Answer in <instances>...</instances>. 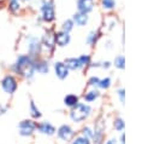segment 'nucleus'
<instances>
[{
	"mask_svg": "<svg viewBox=\"0 0 154 144\" xmlns=\"http://www.w3.org/2000/svg\"><path fill=\"white\" fill-rule=\"evenodd\" d=\"M34 57L29 56V54H20L17 57L14 64L12 65L13 71L24 75L28 79H31L34 76L35 69H34Z\"/></svg>",
	"mask_w": 154,
	"mask_h": 144,
	"instance_id": "f257e3e1",
	"label": "nucleus"
},
{
	"mask_svg": "<svg viewBox=\"0 0 154 144\" xmlns=\"http://www.w3.org/2000/svg\"><path fill=\"white\" fill-rule=\"evenodd\" d=\"M40 11H41V17L45 22L49 23L55 18V12H54V5L51 0H41L40 2Z\"/></svg>",
	"mask_w": 154,
	"mask_h": 144,
	"instance_id": "f03ea898",
	"label": "nucleus"
},
{
	"mask_svg": "<svg viewBox=\"0 0 154 144\" xmlns=\"http://www.w3.org/2000/svg\"><path fill=\"white\" fill-rule=\"evenodd\" d=\"M90 114V106L89 105H85V104H82V103H77L73 109L71 110V119L76 122H79V121H83L85 117H88V115Z\"/></svg>",
	"mask_w": 154,
	"mask_h": 144,
	"instance_id": "7ed1b4c3",
	"label": "nucleus"
},
{
	"mask_svg": "<svg viewBox=\"0 0 154 144\" xmlns=\"http://www.w3.org/2000/svg\"><path fill=\"white\" fill-rule=\"evenodd\" d=\"M41 47H42L41 46V41L36 36H32V35H28L26 36V48H28L29 56L35 57L40 52Z\"/></svg>",
	"mask_w": 154,
	"mask_h": 144,
	"instance_id": "20e7f679",
	"label": "nucleus"
},
{
	"mask_svg": "<svg viewBox=\"0 0 154 144\" xmlns=\"http://www.w3.org/2000/svg\"><path fill=\"white\" fill-rule=\"evenodd\" d=\"M1 87H2V90H4L6 93L12 94V93L17 90V81H16V79H14L13 76L6 75V76L4 77V80L1 81Z\"/></svg>",
	"mask_w": 154,
	"mask_h": 144,
	"instance_id": "39448f33",
	"label": "nucleus"
},
{
	"mask_svg": "<svg viewBox=\"0 0 154 144\" xmlns=\"http://www.w3.org/2000/svg\"><path fill=\"white\" fill-rule=\"evenodd\" d=\"M19 134L20 136H30L36 128V123L31 120H24L19 123Z\"/></svg>",
	"mask_w": 154,
	"mask_h": 144,
	"instance_id": "423d86ee",
	"label": "nucleus"
},
{
	"mask_svg": "<svg viewBox=\"0 0 154 144\" xmlns=\"http://www.w3.org/2000/svg\"><path fill=\"white\" fill-rule=\"evenodd\" d=\"M94 7V0H77V10L82 13H89Z\"/></svg>",
	"mask_w": 154,
	"mask_h": 144,
	"instance_id": "0eeeda50",
	"label": "nucleus"
},
{
	"mask_svg": "<svg viewBox=\"0 0 154 144\" xmlns=\"http://www.w3.org/2000/svg\"><path fill=\"white\" fill-rule=\"evenodd\" d=\"M73 136V131H72V128L70 127V126H67V125H63V126H60L59 127V129H58V137L61 139V140H69L71 137Z\"/></svg>",
	"mask_w": 154,
	"mask_h": 144,
	"instance_id": "6e6552de",
	"label": "nucleus"
},
{
	"mask_svg": "<svg viewBox=\"0 0 154 144\" xmlns=\"http://www.w3.org/2000/svg\"><path fill=\"white\" fill-rule=\"evenodd\" d=\"M54 41H55L57 45L64 47L70 42V35H69V33L61 30V31H59L54 35Z\"/></svg>",
	"mask_w": 154,
	"mask_h": 144,
	"instance_id": "1a4fd4ad",
	"label": "nucleus"
},
{
	"mask_svg": "<svg viewBox=\"0 0 154 144\" xmlns=\"http://www.w3.org/2000/svg\"><path fill=\"white\" fill-rule=\"evenodd\" d=\"M54 70H55V74H57V76L59 77V79H65L66 76H67V74H69V68L66 67V64L65 63H63V62H57L55 64H54Z\"/></svg>",
	"mask_w": 154,
	"mask_h": 144,
	"instance_id": "9d476101",
	"label": "nucleus"
},
{
	"mask_svg": "<svg viewBox=\"0 0 154 144\" xmlns=\"http://www.w3.org/2000/svg\"><path fill=\"white\" fill-rule=\"evenodd\" d=\"M72 21H73V23H76L77 25L83 27V25H85V24L88 23V21H89V16H88V13L77 12V13H75V15H73Z\"/></svg>",
	"mask_w": 154,
	"mask_h": 144,
	"instance_id": "9b49d317",
	"label": "nucleus"
},
{
	"mask_svg": "<svg viewBox=\"0 0 154 144\" xmlns=\"http://www.w3.org/2000/svg\"><path fill=\"white\" fill-rule=\"evenodd\" d=\"M54 45H55L54 36H53L51 33H47V34L43 36L42 41H41V46H45V47L47 48V51H52L53 47H54Z\"/></svg>",
	"mask_w": 154,
	"mask_h": 144,
	"instance_id": "f8f14e48",
	"label": "nucleus"
},
{
	"mask_svg": "<svg viewBox=\"0 0 154 144\" xmlns=\"http://www.w3.org/2000/svg\"><path fill=\"white\" fill-rule=\"evenodd\" d=\"M37 128H38V131L42 133V134H47V136H52L54 132H55V128L49 123V122H47V121H45V122H42V123H40L38 126H36Z\"/></svg>",
	"mask_w": 154,
	"mask_h": 144,
	"instance_id": "ddd939ff",
	"label": "nucleus"
},
{
	"mask_svg": "<svg viewBox=\"0 0 154 144\" xmlns=\"http://www.w3.org/2000/svg\"><path fill=\"white\" fill-rule=\"evenodd\" d=\"M34 69L35 71L45 74L48 71V63L45 61H34Z\"/></svg>",
	"mask_w": 154,
	"mask_h": 144,
	"instance_id": "4468645a",
	"label": "nucleus"
},
{
	"mask_svg": "<svg viewBox=\"0 0 154 144\" xmlns=\"http://www.w3.org/2000/svg\"><path fill=\"white\" fill-rule=\"evenodd\" d=\"M65 64H66V67L69 69H72V70H76V69L82 68V65L79 63V59L78 58H75V57L73 58H67L65 61Z\"/></svg>",
	"mask_w": 154,
	"mask_h": 144,
	"instance_id": "2eb2a0df",
	"label": "nucleus"
},
{
	"mask_svg": "<svg viewBox=\"0 0 154 144\" xmlns=\"http://www.w3.org/2000/svg\"><path fill=\"white\" fill-rule=\"evenodd\" d=\"M8 10L12 13H17L20 10V2H19V0H8Z\"/></svg>",
	"mask_w": 154,
	"mask_h": 144,
	"instance_id": "dca6fc26",
	"label": "nucleus"
},
{
	"mask_svg": "<svg viewBox=\"0 0 154 144\" xmlns=\"http://www.w3.org/2000/svg\"><path fill=\"white\" fill-rule=\"evenodd\" d=\"M64 103L67 105V106H75L77 103H78V98L73 94H69L64 98Z\"/></svg>",
	"mask_w": 154,
	"mask_h": 144,
	"instance_id": "f3484780",
	"label": "nucleus"
},
{
	"mask_svg": "<svg viewBox=\"0 0 154 144\" xmlns=\"http://www.w3.org/2000/svg\"><path fill=\"white\" fill-rule=\"evenodd\" d=\"M73 21L72 19H66L64 23H63V31H66V33H70L71 30H72V28H73Z\"/></svg>",
	"mask_w": 154,
	"mask_h": 144,
	"instance_id": "a211bd4d",
	"label": "nucleus"
},
{
	"mask_svg": "<svg viewBox=\"0 0 154 144\" xmlns=\"http://www.w3.org/2000/svg\"><path fill=\"white\" fill-rule=\"evenodd\" d=\"M97 97H99V92H97V91H90V92H88V93L84 96V99H85L87 102H93V100H95Z\"/></svg>",
	"mask_w": 154,
	"mask_h": 144,
	"instance_id": "6ab92c4d",
	"label": "nucleus"
},
{
	"mask_svg": "<svg viewBox=\"0 0 154 144\" xmlns=\"http://www.w3.org/2000/svg\"><path fill=\"white\" fill-rule=\"evenodd\" d=\"M30 114H31L32 117H40V116H41L40 110L36 108V105H35V103H34L32 100L30 102Z\"/></svg>",
	"mask_w": 154,
	"mask_h": 144,
	"instance_id": "aec40b11",
	"label": "nucleus"
},
{
	"mask_svg": "<svg viewBox=\"0 0 154 144\" xmlns=\"http://www.w3.org/2000/svg\"><path fill=\"white\" fill-rule=\"evenodd\" d=\"M101 5L105 10H111L114 7L116 2H114V0H101Z\"/></svg>",
	"mask_w": 154,
	"mask_h": 144,
	"instance_id": "412c9836",
	"label": "nucleus"
},
{
	"mask_svg": "<svg viewBox=\"0 0 154 144\" xmlns=\"http://www.w3.org/2000/svg\"><path fill=\"white\" fill-rule=\"evenodd\" d=\"M124 63H125V59L123 56H118L116 59H114V65L119 69H124Z\"/></svg>",
	"mask_w": 154,
	"mask_h": 144,
	"instance_id": "4be33fe9",
	"label": "nucleus"
},
{
	"mask_svg": "<svg viewBox=\"0 0 154 144\" xmlns=\"http://www.w3.org/2000/svg\"><path fill=\"white\" fill-rule=\"evenodd\" d=\"M78 59H79V63H81L82 67L89 64V62H90V57L88 54H82L81 57H78Z\"/></svg>",
	"mask_w": 154,
	"mask_h": 144,
	"instance_id": "5701e85b",
	"label": "nucleus"
},
{
	"mask_svg": "<svg viewBox=\"0 0 154 144\" xmlns=\"http://www.w3.org/2000/svg\"><path fill=\"white\" fill-rule=\"evenodd\" d=\"M72 144H90V142H89L88 138H85V137L83 136V137H78V138H76V139L72 142Z\"/></svg>",
	"mask_w": 154,
	"mask_h": 144,
	"instance_id": "b1692460",
	"label": "nucleus"
},
{
	"mask_svg": "<svg viewBox=\"0 0 154 144\" xmlns=\"http://www.w3.org/2000/svg\"><path fill=\"white\" fill-rule=\"evenodd\" d=\"M109 85H111V79L109 77H106L103 80H100V82H99L97 86H100L101 88H108Z\"/></svg>",
	"mask_w": 154,
	"mask_h": 144,
	"instance_id": "393cba45",
	"label": "nucleus"
},
{
	"mask_svg": "<svg viewBox=\"0 0 154 144\" xmlns=\"http://www.w3.org/2000/svg\"><path fill=\"white\" fill-rule=\"evenodd\" d=\"M124 126H125V123H124V121H123L122 119H117V120L114 121V128H116V129L122 131V129L124 128Z\"/></svg>",
	"mask_w": 154,
	"mask_h": 144,
	"instance_id": "a878e982",
	"label": "nucleus"
},
{
	"mask_svg": "<svg viewBox=\"0 0 154 144\" xmlns=\"http://www.w3.org/2000/svg\"><path fill=\"white\" fill-rule=\"evenodd\" d=\"M96 40V33L95 31H90L89 35L87 36V42L88 44H94Z\"/></svg>",
	"mask_w": 154,
	"mask_h": 144,
	"instance_id": "bb28decb",
	"label": "nucleus"
},
{
	"mask_svg": "<svg viewBox=\"0 0 154 144\" xmlns=\"http://www.w3.org/2000/svg\"><path fill=\"white\" fill-rule=\"evenodd\" d=\"M83 134H84V137H85V138H88V139H89V138H91V137L94 136V134H93V132H91V129H90L89 127H85V128L83 129Z\"/></svg>",
	"mask_w": 154,
	"mask_h": 144,
	"instance_id": "cd10ccee",
	"label": "nucleus"
},
{
	"mask_svg": "<svg viewBox=\"0 0 154 144\" xmlns=\"http://www.w3.org/2000/svg\"><path fill=\"white\" fill-rule=\"evenodd\" d=\"M99 82H100V79H99V77H95V76L90 77V80H89V83H90L91 86H97Z\"/></svg>",
	"mask_w": 154,
	"mask_h": 144,
	"instance_id": "c85d7f7f",
	"label": "nucleus"
},
{
	"mask_svg": "<svg viewBox=\"0 0 154 144\" xmlns=\"http://www.w3.org/2000/svg\"><path fill=\"white\" fill-rule=\"evenodd\" d=\"M124 93H125V91L124 90H119V92H118V94H119V97H120V102L124 104Z\"/></svg>",
	"mask_w": 154,
	"mask_h": 144,
	"instance_id": "c756f323",
	"label": "nucleus"
},
{
	"mask_svg": "<svg viewBox=\"0 0 154 144\" xmlns=\"http://www.w3.org/2000/svg\"><path fill=\"white\" fill-rule=\"evenodd\" d=\"M6 110H7V109H6V106H4V105H1V104H0V115L5 114V113H6Z\"/></svg>",
	"mask_w": 154,
	"mask_h": 144,
	"instance_id": "7c9ffc66",
	"label": "nucleus"
},
{
	"mask_svg": "<svg viewBox=\"0 0 154 144\" xmlns=\"http://www.w3.org/2000/svg\"><path fill=\"white\" fill-rule=\"evenodd\" d=\"M106 144H116V139H109Z\"/></svg>",
	"mask_w": 154,
	"mask_h": 144,
	"instance_id": "2f4dec72",
	"label": "nucleus"
},
{
	"mask_svg": "<svg viewBox=\"0 0 154 144\" xmlns=\"http://www.w3.org/2000/svg\"><path fill=\"white\" fill-rule=\"evenodd\" d=\"M19 1H24V2H28V1H31V0H19Z\"/></svg>",
	"mask_w": 154,
	"mask_h": 144,
	"instance_id": "473e14b6",
	"label": "nucleus"
},
{
	"mask_svg": "<svg viewBox=\"0 0 154 144\" xmlns=\"http://www.w3.org/2000/svg\"><path fill=\"white\" fill-rule=\"evenodd\" d=\"M122 144H124V143H122Z\"/></svg>",
	"mask_w": 154,
	"mask_h": 144,
	"instance_id": "72a5a7b5",
	"label": "nucleus"
}]
</instances>
